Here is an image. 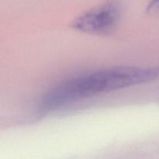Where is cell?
<instances>
[{
	"label": "cell",
	"mask_w": 159,
	"mask_h": 159,
	"mask_svg": "<svg viewBox=\"0 0 159 159\" xmlns=\"http://www.w3.org/2000/svg\"><path fill=\"white\" fill-rule=\"evenodd\" d=\"M159 79V67H113L87 72L61 82L40 102L42 112H51L97 95L147 83Z\"/></svg>",
	"instance_id": "1"
},
{
	"label": "cell",
	"mask_w": 159,
	"mask_h": 159,
	"mask_svg": "<svg viewBox=\"0 0 159 159\" xmlns=\"http://www.w3.org/2000/svg\"><path fill=\"white\" fill-rule=\"evenodd\" d=\"M122 4L109 0L84 12L71 23L74 29L94 35H108L116 28L122 15Z\"/></svg>",
	"instance_id": "2"
},
{
	"label": "cell",
	"mask_w": 159,
	"mask_h": 159,
	"mask_svg": "<svg viewBox=\"0 0 159 159\" xmlns=\"http://www.w3.org/2000/svg\"><path fill=\"white\" fill-rule=\"evenodd\" d=\"M159 11V0H152L147 7L148 12H153Z\"/></svg>",
	"instance_id": "3"
}]
</instances>
